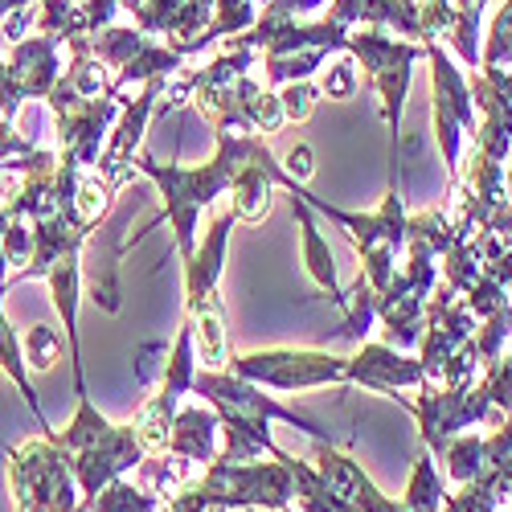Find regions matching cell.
I'll return each instance as SVG.
<instances>
[{"mask_svg": "<svg viewBox=\"0 0 512 512\" xmlns=\"http://www.w3.org/2000/svg\"><path fill=\"white\" fill-rule=\"evenodd\" d=\"M193 394L201 402H209L222 418V459L230 463H250L267 455H283V447L271 439V422H287L291 431H304L316 443H332V435L324 431L320 422H312L308 414H300L295 406H283L275 394H267L263 386L230 373V369H197L193 377Z\"/></svg>", "mask_w": 512, "mask_h": 512, "instance_id": "cell-1", "label": "cell"}, {"mask_svg": "<svg viewBox=\"0 0 512 512\" xmlns=\"http://www.w3.org/2000/svg\"><path fill=\"white\" fill-rule=\"evenodd\" d=\"M263 136H218V152H213V160L197 164V168H185V164H160L152 156H136V168L144 177L156 181L160 189V205H164V222L173 226V238H177V254L181 263L193 259L197 250V218L218 201L238 168L254 156V148H259Z\"/></svg>", "mask_w": 512, "mask_h": 512, "instance_id": "cell-2", "label": "cell"}, {"mask_svg": "<svg viewBox=\"0 0 512 512\" xmlns=\"http://www.w3.org/2000/svg\"><path fill=\"white\" fill-rule=\"evenodd\" d=\"M9 463V492L17 512H82V492L74 480V467L54 435L29 439L21 447H5Z\"/></svg>", "mask_w": 512, "mask_h": 512, "instance_id": "cell-3", "label": "cell"}, {"mask_svg": "<svg viewBox=\"0 0 512 512\" xmlns=\"http://www.w3.org/2000/svg\"><path fill=\"white\" fill-rule=\"evenodd\" d=\"M349 54L361 62L365 87L381 99V119L390 127V140L398 144L402 111H406V95H410V74H414V62L426 58V46L410 37H390L386 29H357V33H349Z\"/></svg>", "mask_w": 512, "mask_h": 512, "instance_id": "cell-4", "label": "cell"}, {"mask_svg": "<svg viewBox=\"0 0 512 512\" xmlns=\"http://www.w3.org/2000/svg\"><path fill=\"white\" fill-rule=\"evenodd\" d=\"M426 62H431V82H435V99H431V123H435V144L447 164V181L455 189L459 181V164H463V136H476L480 115L476 99L467 87V74L455 66L451 50L443 41H422Z\"/></svg>", "mask_w": 512, "mask_h": 512, "instance_id": "cell-5", "label": "cell"}, {"mask_svg": "<svg viewBox=\"0 0 512 512\" xmlns=\"http://www.w3.org/2000/svg\"><path fill=\"white\" fill-rule=\"evenodd\" d=\"M197 484L205 492H213L226 512H242V508H267V512H283L295 504V476L283 459H250V463H230V459H213L209 467H201Z\"/></svg>", "mask_w": 512, "mask_h": 512, "instance_id": "cell-6", "label": "cell"}, {"mask_svg": "<svg viewBox=\"0 0 512 512\" xmlns=\"http://www.w3.org/2000/svg\"><path fill=\"white\" fill-rule=\"evenodd\" d=\"M230 373L254 381L275 394H304L324 386H349V357H332L320 349H263L230 357Z\"/></svg>", "mask_w": 512, "mask_h": 512, "instance_id": "cell-7", "label": "cell"}, {"mask_svg": "<svg viewBox=\"0 0 512 512\" xmlns=\"http://www.w3.org/2000/svg\"><path fill=\"white\" fill-rule=\"evenodd\" d=\"M410 414L418 418V431L426 439V451L435 459L443 455V447L472 431V426H488L496 406L484 394V386H463V390H447V386H418V402H410Z\"/></svg>", "mask_w": 512, "mask_h": 512, "instance_id": "cell-8", "label": "cell"}, {"mask_svg": "<svg viewBox=\"0 0 512 512\" xmlns=\"http://www.w3.org/2000/svg\"><path fill=\"white\" fill-rule=\"evenodd\" d=\"M144 455H148V451L140 447L132 422H127V426H115V422H111L107 431L95 435L91 443L66 451V459H70V467H74V480H78V492H82V504H91L111 480L132 476L136 463H140Z\"/></svg>", "mask_w": 512, "mask_h": 512, "instance_id": "cell-9", "label": "cell"}, {"mask_svg": "<svg viewBox=\"0 0 512 512\" xmlns=\"http://www.w3.org/2000/svg\"><path fill=\"white\" fill-rule=\"evenodd\" d=\"M160 91H164V78H152L144 82V91L136 99H127L111 136L99 152V164L95 173L111 185V189H123L136 173V156H140V144H144V132H148V119L156 115V103H160Z\"/></svg>", "mask_w": 512, "mask_h": 512, "instance_id": "cell-10", "label": "cell"}, {"mask_svg": "<svg viewBox=\"0 0 512 512\" xmlns=\"http://www.w3.org/2000/svg\"><path fill=\"white\" fill-rule=\"evenodd\" d=\"M422 381H426L422 361L406 357L402 349L386 345V340H369V345H361L357 357H349V386L373 390L381 398H398L406 410L410 402L402 398V390H418Z\"/></svg>", "mask_w": 512, "mask_h": 512, "instance_id": "cell-11", "label": "cell"}, {"mask_svg": "<svg viewBox=\"0 0 512 512\" xmlns=\"http://www.w3.org/2000/svg\"><path fill=\"white\" fill-rule=\"evenodd\" d=\"M234 226H238L234 209H218L213 222H209V234L197 242L193 259L181 263L185 267V308H197V304L218 295V283H222V271H226V246H230Z\"/></svg>", "mask_w": 512, "mask_h": 512, "instance_id": "cell-12", "label": "cell"}, {"mask_svg": "<svg viewBox=\"0 0 512 512\" xmlns=\"http://www.w3.org/2000/svg\"><path fill=\"white\" fill-rule=\"evenodd\" d=\"M279 189H287L291 197V213H295V222H300V242H304V271L308 279L328 295V300L340 308L345 304V287H340L336 279V263H332V246L328 238L320 234V222H316V209L300 197V181H291L287 173H279Z\"/></svg>", "mask_w": 512, "mask_h": 512, "instance_id": "cell-13", "label": "cell"}, {"mask_svg": "<svg viewBox=\"0 0 512 512\" xmlns=\"http://www.w3.org/2000/svg\"><path fill=\"white\" fill-rule=\"evenodd\" d=\"M279 173L283 164L271 156V148L259 140V148H254V156L234 173L230 181V209L238 222H263L271 205H275V189H279Z\"/></svg>", "mask_w": 512, "mask_h": 512, "instance_id": "cell-14", "label": "cell"}, {"mask_svg": "<svg viewBox=\"0 0 512 512\" xmlns=\"http://www.w3.org/2000/svg\"><path fill=\"white\" fill-rule=\"evenodd\" d=\"M320 451H316V472L345 496L353 508H361V512H394L398 508V500L390 496V492H381L369 476H365V467L353 459V455H345V451H336L332 443H316Z\"/></svg>", "mask_w": 512, "mask_h": 512, "instance_id": "cell-15", "label": "cell"}, {"mask_svg": "<svg viewBox=\"0 0 512 512\" xmlns=\"http://www.w3.org/2000/svg\"><path fill=\"white\" fill-rule=\"evenodd\" d=\"M218 435H222V418L218 410H213L209 402H181L177 418H173V435H168V447L197 467H209L213 459H218Z\"/></svg>", "mask_w": 512, "mask_h": 512, "instance_id": "cell-16", "label": "cell"}, {"mask_svg": "<svg viewBox=\"0 0 512 512\" xmlns=\"http://www.w3.org/2000/svg\"><path fill=\"white\" fill-rule=\"evenodd\" d=\"M197 476H201V467L189 463V459H181V455H173V451H152V455H144V459L136 463V472H132V480H136L144 492L160 496V500L177 496V492L189 488Z\"/></svg>", "mask_w": 512, "mask_h": 512, "instance_id": "cell-17", "label": "cell"}, {"mask_svg": "<svg viewBox=\"0 0 512 512\" xmlns=\"http://www.w3.org/2000/svg\"><path fill=\"white\" fill-rule=\"evenodd\" d=\"M287 467L295 476V504H300L304 512H361L316 472V463H304V459L287 455Z\"/></svg>", "mask_w": 512, "mask_h": 512, "instance_id": "cell-18", "label": "cell"}, {"mask_svg": "<svg viewBox=\"0 0 512 512\" xmlns=\"http://www.w3.org/2000/svg\"><path fill=\"white\" fill-rule=\"evenodd\" d=\"M439 459H443V476L455 488H463V484H472V480L484 476V467H488V439L480 431H463V435H455L443 447Z\"/></svg>", "mask_w": 512, "mask_h": 512, "instance_id": "cell-19", "label": "cell"}, {"mask_svg": "<svg viewBox=\"0 0 512 512\" xmlns=\"http://www.w3.org/2000/svg\"><path fill=\"white\" fill-rule=\"evenodd\" d=\"M443 496H447L443 492V472L435 467V455L426 451L410 467V480H406V492H402V508L406 512H439Z\"/></svg>", "mask_w": 512, "mask_h": 512, "instance_id": "cell-20", "label": "cell"}, {"mask_svg": "<svg viewBox=\"0 0 512 512\" xmlns=\"http://www.w3.org/2000/svg\"><path fill=\"white\" fill-rule=\"evenodd\" d=\"M160 496H152V492H144L132 476H119V480H111L91 504H87V512H160Z\"/></svg>", "mask_w": 512, "mask_h": 512, "instance_id": "cell-21", "label": "cell"}, {"mask_svg": "<svg viewBox=\"0 0 512 512\" xmlns=\"http://www.w3.org/2000/svg\"><path fill=\"white\" fill-rule=\"evenodd\" d=\"M340 316H345V336L365 340L377 324V291L365 283V275L353 279V287L345 291V304H340Z\"/></svg>", "mask_w": 512, "mask_h": 512, "instance_id": "cell-22", "label": "cell"}, {"mask_svg": "<svg viewBox=\"0 0 512 512\" xmlns=\"http://www.w3.org/2000/svg\"><path fill=\"white\" fill-rule=\"evenodd\" d=\"M508 504H512V500H508L488 476H480V480H472V484H463L459 492H447L439 512H508Z\"/></svg>", "mask_w": 512, "mask_h": 512, "instance_id": "cell-23", "label": "cell"}, {"mask_svg": "<svg viewBox=\"0 0 512 512\" xmlns=\"http://www.w3.org/2000/svg\"><path fill=\"white\" fill-rule=\"evenodd\" d=\"M480 66H496V70H512V0H504L500 13L492 17L488 37L480 41ZM476 66V70H480Z\"/></svg>", "mask_w": 512, "mask_h": 512, "instance_id": "cell-24", "label": "cell"}, {"mask_svg": "<svg viewBox=\"0 0 512 512\" xmlns=\"http://www.w3.org/2000/svg\"><path fill=\"white\" fill-rule=\"evenodd\" d=\"M476 349H480V361L488 365V361H496L508 345H512V300L504 304V308H496L492 316H484L480 324H476Z\"/></svg>", "mask_w": 512, "mask_h": 512, "instance_id": "cell-25", "label": "cell"}, {"mask_svg": "<svg viewBox=\"0 0 512 512\" xmlns=\"http://www.w3.org/2000/svg\"><path fill=\"white\" fill-rule=\"evenodd\" d=\"M21 349H25V361H29L33 369H54L58 357H62V349H66V340H62V332L50 328V324H33V328L21 336Z\"/></svg>", "mask_w": 512, "mask_h": 512, "instance_id": "cell-26", "label": "cell"}, {"mask_svg": "<svg viewBox=\"0 0 512 512\" xmlns=\"http://www.w3.org/2000/svg\"><path fill=\"white\" fill-rule=\"evenodd\" d=\"M480 386H484V394L492 398L496 414H512V345H508L496 361L484 365Z\"/></svg>", "mask_w": 512, "mask_h": 512, "instance_id": "cell-27", "label": "cell"}, {"mask_svg": "<svg viewBox=\"0 0 512 512\" xmlns=\"http://www.w3.org/2000/svg\"><path fill=\"white\" fill-rule=\"evenodd\" d=\"M279 103H283V119L287 123H304V119H312V111L320 103V87L312 78L287 82V87H279Z\"/></svg>", "mask_w": 512, "mask_h": 512, "instance_id": "cell-28", "label": "cell"}, {"mask_svg": "<svg viewBox=\"0 0 512 512\" xmlns=\"http://www.w3.org/2000/svg\"><path fill=\"white\" fill-rule=\"evenodd\" d=\"M316 87H320V95H328V99H353L357 87H361V74H357L353 58H336V62L320 74Z\"/></svg>", "mask_w": 512, "mask_h": 512, "instance_id": "cell-29", "label": "cell"}, {"mask_svg": "<svg viewBox=\"0 0 512 512\" xmlns=\"http://www.w3.org/2000/svg\"><path fill=\"white\" fill-rule=\"evenodd\" d=\"M283 173L291 177V181H300V185H308L312 177H316V152H312V144H295L287 156H283Z\"/></svg>", "mask_w": 512, "mask_h": 512, "instance_id": "cell-30", "label": "cell"}, {"mask_svg": "<svg viewBox=\"0 0 512 512\" xmlns=\"http://www.w3.org/2000/svg\"><path fill=\"white\" fill-rule=\"evenodd\" d=\"M320 5H328V0H267V9L271 13H283V17H308V13H316Z\"/></svg>", "mask_w": 512, "mask_h": 512, "instance_id": "cell-31", "label": "cell"}, {"mask_svg": "<svg viewBox=\"0 0 512 512\" xmlns=\"http://www.w3.org/2000/svg\"><path fill=\"white\" fill-rule=\"evenodd\" d=\"M504 197L512 201V152H508V160H504Z\"/></svg>", "mask_w": 512, "mask_h": 512, "instance_id": "cell-32", "label": "cell"}, {"mask_svg": "<svg viewBox=\"0 0 512 512\" xmlns=\"http://www.w3.org/2000/svg\"><path fill=\"white\" fill-rule=\"evenodd\" d=\"M283 512H295V504H291V508H283Z\"/></svg>", "mask_w": 512, "mask_h": 512, "instance_id": "cell-33", "label": "cell"}, {"mask_svg": "<svg viewBox=\"0 0 512 512\" xmlns=\"http://www.w3.org/2000/svg\"><path fill=\"white\" fill-rule=\"evenodd\" d=\"M82 512H87V504H82Z\"/></svg>", "mask_w": 512, "mask_h": 512, "instance_id": "cell-34", "label": "cell"}]
</instances>
